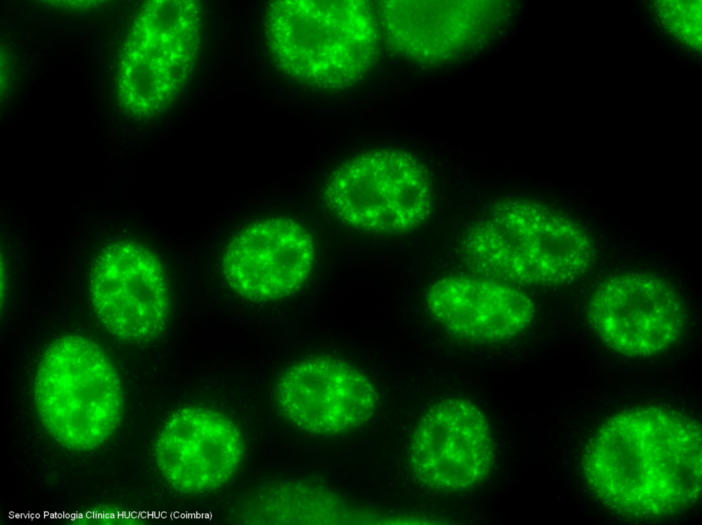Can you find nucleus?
<instances>
[{
    "label": "nucleus",
    "mask_w": 702,
    "mask_h": 525,
    "mask_svg": "<svg viewBox=\"0 0 702 525\" xmlns=\"http://www.w3.org/2000/svg\"><path fill=\"white\" fill-rule=\"evenodd\" d=\"M587 320L605 345L629 356L666 349L683 325L675 293L659 279L640 274L616 277L601 285L589 302Z\"/></svg>",
    "instance_id": "nucleus-7"
},
{
    "label": "nucleus",
    "mask_w": 702,
    "mask_h": 525,
    "mask_svg": "<svg viewBox=\"0 0 702 525\" xmlns=\"http://www.w3.org/2000/svg\"><path fill=\"white\" fill-rule=\"evenodd\" d=\"M312 261L307 231L290 218L272 217L253 222L235 235L225 250L223 270L238 294L264 301L297 289Z\"/></svg>",
    "instance_id": "nucleus-9"
},
{
    "label": "nucleus",
    "mask_w": 702,
    "mask_h": 525,
    "mask_svg": "<svg viewBox=\"0 0 702 525\" xmlns=\"http://www.w3.org/2000/svg\"><path fill=\"white\" fill-rule=\"evenodd\" d=\"M329 207L344 222L377 233H401L420 225L431 207L425 167L398 148L374 149L344 162L325 188Z\"/></svg>",
    "instance_id": "nucleus-4"
},
{
    "label": "nucleus",
    "mask_w": 702,
    "mask_h": 525,
    "mask_svg": "<svg viewBox=\"0 0 702 525\" xmlns=\"http://www.w3.org/2000/svg\"><path fill=\"white\" fill-rule=\"evenodd\" d=\"M277 399L286 417L299 428L336 435L361 426L374 414L376 393L367 378L349 364L331 358L305 360L281 377Z\"/></svg>",
    "instance_id": "nucleus-8"
},
{
    "label": "nucleus",
    "mask_w": 702,
    "mask_h": 525,
    "mask_svg": "<svg viewBox=\"0 0 702 525\" xmlns=\"http://www.w3.org/2000/svg\"><path fill=\"white\" fill-rule=\"evenodd\" d=\"M243 445L236 427L215 412L185 408L171 416L155 445L158 467L174 488L189 493L211 491L237 470Z\"/></svg>",
    "instance_id": "nucleus-10"
},
{
    "label": "nucleus",
    "mask_w": 702,
    "mask_h": 525,
    "mask_svg": "<svg viewBox=\"0 0 702 525\" xmlns=\"http://www.w3.org/2000/svg\"><path fill=\"white\" fill-rule=\"evenodd\" d=\"M270 17L275 59L305 88L346 89L362 80L379 57L381 27L370 1H277Z\"/></svg>",
    "instance_id": "nucleus-1"
},
{
    "label": "nucleus",
    "mask_w": 702,
    "mask_h": 525,
    "mask_svg": "<svg viewBox=\"0 0 702 525\" xmlns=\"http://www.w3.org/2000/svg\"><path fill=\"white\" fill-rule=\"evenodd\" d=\"M409 451L419 482L447 493L480 485L489 476L495 456L484 415L460 398L443 399L425 411L411 436Z\"/></svg>",
    "instance_id": "nucleus-5"
},
{
    "label": "nucleus",
    "mask_w": 702,
    "mask_h": 525,
    "mask_svg": "<svg viewBox=\"0 0 702 525\" xmlns=\"http://www.w3.org/2000/svg\"><path fill=\"white\" fill-rule=\"evenodd\" d=\"M34 395L45 429L69 449L96 448L121 418L123 398L117 373L102 350L85 337L62 336L47 348Z\"/></svg>",
    "instance_id": "nucleus-3"
},
{
    "label": "nucleus",
    "mask_w": 702,
    "mask_h": 525,
    "mask_svg": "<svg viewBox=\"0 0 702 525\" xmlns=\"http://www.w3.org/2000/svg\"><path fill=\"white\" fill-rule=\"evenodd\" d=\"M428 301L434 317L448 331L479 343L517 335L533 313L530 300L520 291L476 277L443 278L430 288Z\"/></svg>",
    "instance_id": "nucleus-11"
},
{
    "label": "nucleus",
    "mask_w": 702,
    "mask_h": 525,
    "mask_svg": "<svg viewBox=\"0 0 702 525\" xmlns=\"http://www.w3.org/2000/svg\"><path fill=\"white\" fill-rule=\"evenodd\" d=\"M465 252L476 268L512 281L561 284L589 268L586 233L550 208L526 200L495 204L467 230Z\"/></svg>",
    "instance_id": "nucleus-2"
},
{
    "label": "nucleus",
    "mask_w": 702,
    "mask_h": 525,
    "mask_svg": "<svg viewBox=\"0 0 702 525\" xmlns=\"http://www.w3.org/2000/svg\"><path fill=\"white\" fill-rule=\"evenodd\" d=\"M90 290L98 318L120 339L146 342L165 327L169 305L162 268L139 244L123 242L104 249L95 263Z\"/></svg>",
    "instance_id": "nucleus-6"
}]
</instances>
